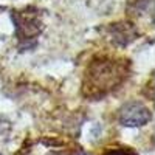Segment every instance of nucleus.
Returning <instances> with one entry per match:
<instances>
[{
  "label": "nucleus",
  "instance_id": "obj_1",
  "mask_svg": "<svg viewBox=\"0 0 155 155\" xmlns=\"http://www.w3.org/2000/svg\"><path fill=\"white\" fill-rule=\"evenodd\" d=\"M124 61H115L109 58H99L93 61L85 70L84 92L88 96H102L112 88L120 85L126 78Z\"/></svg>",
  "mask_w": 155,
  "mask_h": 155
},
{
  "label": "nucleus",
  "instance_id": "obj_2",
  "mask_svg": "<svg viewBox=\"0 0 155 155\" xmlns=\"http://www.w3.org/2000/svg\"><path fill=\"white\" fill-rule=\"evenodd\" d=\"M150 120V113L141 104L132 102L123 109V123L126 126H143Z\"/></svg>",
  "mask_w": 155,
  "mask_h": 155
},
{
  "label": "nucleus",
  "instance_id": "obj_3",
  "mask_svg": "<svg viewBox=\"0 0 155 155\" xmlns=\"http://www.w3.org/2000/svg\"><path fill=\"white\" fill-rule=\"evenodd\" d=\"M102 155H138V153H135L130 147H113L106 150Z\"/></svg>",
  "mask_w": 155,
  "mask_h": 155
}]
</instances>
